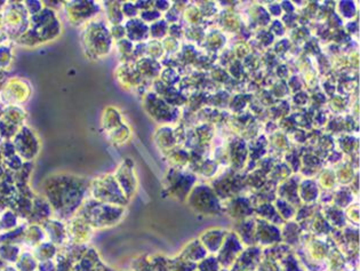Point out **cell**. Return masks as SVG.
Listing matches in <instances>:
<instances>
[]
</instances>
